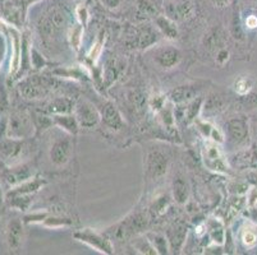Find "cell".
Returning a JSON list of instances; mask_svg holds the SVG:
<instances>
[{"label": "cell", "instance_id": "cell-1", "mask_svg": "<svg viewBox=\"0 0 257 255\" xmlns=\"http://www.w3.org/2000/svg\"><path fill=\"white\" fill-rule=\"evenodd\" d=\"M170 168V156L160 147H149L144 158V174L147 182L160 181Z\"/></svg>", "mask_w": 257, "mask_h": 255}, {"label": "cell", "instance_id": "cell-2", "mask_svg": "<svg viewBox=\"0 0 257 255\" xmlns=\"http://www.w3.org/2000/svg\"><path fill=\"white\" fill-rule=\"evenodd\" d=\"M149 53H150V58L154 64L163 70L174 69L183 59L181 49L170 44L156 45L155 48H151Z\"/></svg>", "mask_w": 257, "mask_h": 255}, {"label": "cell", "instance_id": "cell-3", "mask_svg": "<svg viewBox=\"0 0 257 255\" xmlns=\"http://www.w3.org/2000/svg\"><path fill=\"white\" fill-rule=\"evenodd\" d=\"M74 240L87 245L91 249L96 250L101 254L110 255L114 252V246L111 238L104 232H99L92 228H82L73 233Z\"/></svg>", "mask_w": 257, "mask_h": 255}, {"label": "cell", "instance_id": "cell-4", "mask_svg": "<svg viewBox=\"0 0 257 255\" xmlns=\"http://www.w3.org/2000/svg\"><path fill=\"white\" fill-rule=\"evenodd\" d=\"M73 114L81 129L93 130L96 129L97 125L101 123L99 109L87 100H78L74 104Z\"/></svg>", "mask_w": 257, "mask_h": 255}, {"label": "cell", "instance_id": "cell-5", "mask_svg": "<svg viewBox=\"0 0 257 255\" xmlns=\"http://www.w3.org/2000/svg\"><path fill=\"white\" fill-rule=\"evenodd\" d=\"M35 125L31 116L25 111H16L11 114L7 128V135L18 139H26L34 134Z\"/></svg>", "mask_w": 257, "mask_h": 255}, {"label": "cell", "instance_id": "cell-6", "mask_svg": "<svg viewBox=\"0 0 257 255\" xmlns=\"http://www.w3.org/2000/svg\"><path fill=\"white\" fill-rule=\"evenodd\" d=\"M73 140L71 134L60 135L54 140L49 149V158L50 162L57 167H63L71 161L73 154Z\"/></svg>", "mask_w": 257, "mask_h": 255}, {"label": "cell", "instance_id": "cell-7", "mask_svg": "<svg viewBox=\"0 0 257 255\" xmlns=\"http://www.w3.org/2000/svg\"><path fill=\"white\" fill-rule=\"evenodd\" d=\"M207 82L205 81H196L191 83L182 84L178 87L173 88L168 93V98L175 105H183L187 102L192 101L195 98L200 97L205 90H206Z\"/></svg>", "mask_w": 257, "mask_h": 255}, {"label": "cell", "instance_id": "cell-8", "mask_svg": "<svg viewBox=\"0 0 257 255\" xmlns=\"http://www.w3.org/2000/svg\"><path fill=\"white\" fill-rule=\"evenodd\" d=\"M18 91L26 100H41L49 93V83L43 77L31 76L20 82Z\"/></svg>", "mask_w": 257, "mask_h": 255}, {"label": "cell", "instance_id": "cell-9", "mask_svg": "<svg viewBox=\"0 0 257 255\" xmlns=\"http://www.w3.org/2000/svg\"><path fill=\"white\" fill-rule=\"evenodd\" d=\"M225 132L229 143L233 146H244L249 138L248 120L244 116L229 119L225 124Z\"/></svg>", "mask_w": 257, "mask_h": 255}, {"label": "cell", "instance_id": "cell-10", "mask_svg": "<svg viewBox=\"0 0 257 255\" xmlns=\"http://www.w3.org/2000/svg\"><path fill=\"white\" fill-rule=\"evenodd\" d=\"M26 143L25 139L12 138L7 135L0 139V158L9 165H16L20 162L21 157L25 154Z\"/></svg>", "mask_w": 257, "mask_h": 255}, {"label": "cell", "instance_id": "cell-11", "mask_svg": "<svg viewBox=\"0 0 257 255\" xmlns=\"http://www.w3.org/2000/svg\"><path fill=\"white\" fill-rule=\"evenodd\" d=\"M26 240L25 222L21 218H11L6 227V241L11 252H21Z\"/></svg>", "mask_w": 257, "mask_h": 255}, {"label": "cell", "instance_id": "cell-12", "mask_svg": "<svg viewBox=\"0 0 257 255\" xmlns=\"http://www.w3.org/2000/svg\"><path fill=\"white\" fill-rule=\"evenodd\" d=\"M202 160H204L205 166L212 171L226 172L228 170L221 148L219 147V143L214 140H209L205 143L204 149H202Z\"/></svg>", "mask_w": 257, "mask_h": 255}, {"label": "cell", "instance_id": "cell-13", "mask_svg": "<svg viewBox=\"0 0 257 255\" xmlns=\"http://www.w3.org/2000/svg\"><path fill=\"white\" fill-rule=\"evenodd\" d=\"M165 16L175 22H183L195 14V3L192 0H165Z\"/></svg>", "mask_w": 257, "mask_h": 255}, {"label": "cell", "instance_id": "cell-14", "mask_svg": "<svg viewBox=\"0 0 257 255\" xmlns=\"http://www.w3.org/2000/svg\"><path fill=\"white\" fill-rule=\"evenodd\" d=\"M97 109H99L100 116H101V123L106 126L107 129L113 130V132H119L124 128V119L113 102H100L97 105Z\"/></svg>", "mask_w": 257, "mask_h": 255}, {"label": "cell", "instance_id": "cell-15", "mask_svg": "<svg viewBox=\"0 0 257 255\" xmlns=\"http://www.w3.org/2000/svg\"><path fill=\"white\" fill-rule=\"evenodd\" d=\"M201 45L209 55L214 58V55L226 46V32L221 26H214L205 34Z\"/></svg>", "mask_w": 257, "mask_h": 255}, {"label": "cell", "instance_id": "cell-16", "mask_svg": "<svg viewBox=\"0 0 257 255\" xmlns=\"http://www.w3.org/2000/svg\"><path fill=\"white\" fill-rule=\"evenodd\" d=\"M2 176H3V180L6 181L7 185L11 186L12 189L15 188V186L20 185V184H22V182L27 181V180L32 179L34 171H32L29 165L20 163L18 166L13 165L12 167L7 168Z\"/></svg>", "mask_w": 257, "mask_h": 255}, {"label": "cell", "instance_id": "cell-17", "mask_svg": "<svg viewBox=\"0 0 257 255\" xmlns=\"http://www.w3.org/2000/svg\"><path fill=\"white\" fill-rule=\"evenodd\" d=\"M187 232H188V227L186 223H182V222H177L172 227H169L167 237L169 241V247L173 252H178L179 250H182L184 242H186Z\"/></svg>", "mask_w": 257, "mask_h": 255}, {"label": "cell", "instance_id": "cell-18", "mask_svg": "<svg viewBox=\"0 0 257 255\" xmlns=\"http://www.w3.org/2000/svg\"><path fill=\"white\" fill-rule=\"evenodd\" d=\"M155 25L163 36L168 40H177L179 37V28L175 21L169 18L168 16L158 14L155 17Z\"/></svg>", "mask_w": 257, "mask_h": 255}, {"label": "cell", "instance_id": "cell-19", "mask_svg": "<svg viewBox=\"0 0 257 255\" xmlns=\"http://www.w3.org/2000/svg\"><path fill=\"white\" fill-rule=\"evenodd\" d=\"M51 121L54 125H57L62 130H64L67 134L76 135L79 132V124L77 121L74 114H57V115L51 116Z\"/></svg>", "mask_w": 257, "mask_h": 255}, {"label": "cell", "instance_id": "cell-20", "mask_svg": "<svg viewBox=\"0 0 257 255\" xmlns=\"http://www.w3.org/2000/svg\"><path fill=\"white\" fill-rule=\"evenodd\" d=\"M172 194L173 199L175 203L183 205L186 204L189 198V185L187 180L183 176H175L172 184Z\"/></svg>", "mask_w": 257, "mask_h": 255}, {"label": "cell", "instance_id": "cell-21", "mask_svg": "<svg viewBox=\"0 0 257 255\" xmlns=\"http://www.w3.org/2000/svg\"><path fill=\"white\" fill-rule=\"evenodd\" d=\"M206 231L212 241L216 245H223L225 242V228H224L223 222L218 218H210L206 224Z\"/></svg>", "mask_w": 257, "mask_h": 255}, {"label": "cell", "instance_id": "cell-22", "mask_svg": "<svg viewBox=\"0 0 257 255\" xmlns=\"http://www.w3.org/2000/svg\"><path fill=\"white\" fill-rule=\"evenodd\" d=\"M12 36V54L11 58V74H16L20 70L21 67V55H22V50H21V39L20 34L16 30L11 32Z\"/></svg>", "mask_w": 257, "mask_h": 255}, {"label": "cell", "instance_id": "cell-23", "mask_svg": "<svg viewBox=\"0 0 257 255\" xmlns=\"http://www.w3.org/2000/svg\"><path fill=\"white\" fill-rule=\"evenodd\" d=\"M125 65L119 59H110L106 62L105 65V81L107 84H111L120 77V74L124 72Z\"/></svg>", "mask_w": 257, "mask_h": 255}, {"label": "cell", "instance_id": "cell-24", "mask_svg": "<svg viewBox=\"0 0 257 255\" xmlns=\"http://www.w3.org/2000/svg\"><path fill=\"white\" fill-rule=\"evenodd\" d=\"M131 241H132V247L136 250L139 254H146V255L158 254L155 247L153 246L151 241L146 236V233H145V235H141V233H140V235L135 236Z\"/></svg>", "mask_w": 257, "mask_h": 255}, {"label": "cell", "instance_id": "cell-25", "mask_svg": "<svg viewBox=\"0 0 257 255\" xmlns=\"http://www.w3.org/2000/svg\"><path fill=\"white\" fill-rule=\"evenodd\" d=\"M146 236L149 237V240L151 241L153 246L155 247L156 252L158 254H169L170 247H169V241H168V237L165 233L160 232H147Z\"/></svg>", "mask_w": 257, "mask_h": 255}, {"label": "cell", "instance_id": "cell-26", "mask_svg": "<svg viewBox=\"0 0 257 255\" xmlns=\"http://www.w3.org/2000/svg\"><path fill=\"white\" fill-rule=\"evenodd\" d=\"M232 90L234 91L235 95L239 97H244V96L249 95L253 91V81L247 76H240L234 79L232 84Z\"/></svg>", "mask_w": 257, "mask_h": 255}, {"label": "cell", "instance_id": "cell-27", "mask_svg": "<svg viewBox=\"0 0 257 255\" xmlns=\"http://www.w3.org/2000/svg\"><path fill=\"white\" fill-rule=\"evenodd\" d=\"M240 241L246 247H253L257 244V224L246 223L240 231Z\"/></svg>", "mask_w": 257, "mask_h": 255}, {"label": "cell", "instance_id": "cell-28", "mask_svg": "<svg viewBox=\"0 0 257 255\" xmlns=\"http://www.w3.org/2000/svg\"><path fill=\"white\" fill-rule=\"evenodd\" d=\"M137 41H139V46L141 49L153 48L158 41V34L151 27H144L139 32Z\"/></svg>", "mask_w": 257, "mask_h": 255}, {"label": "cell", "instance_id": "cell-29", "mask_svg": "<svg viewBox=\"0 0 257 255\" xmlns=\"http://www.w3.org/2000/svg\"><path fill=\"white\" fill-rule=\"evenodd\" d=\"M73 107L74 104L71 100L64 97H58L50 104L49 111H50L53 115H57V114H69V112L73 110Z\"/></svg>", "mask_w": 257, "mask_h": 255}, {"label": "cell", "instance_id": "cell-30", "mask_svg": "<svg viewBox=\"0 0 257 255\" xmlns=\"http://www.w3.org/2000/svg\"><path fill=\"white\" fill-rule=\"evenodd\" d=\"M224 106V100L220 95H215L211 93L209 95V97H206V100H204V105H202V109L206 114H216L218 111H220Z\"/></svg>", "mask_w": 257, "mask_h": 255}, {"label": "cell", "instance_id": "cell-31", "mask_svg": "<svg viewBox=\"0 0 257 255\" xmlns=\"http://www.w3.org/2000/svg\"><path fill=\"white\" fill-rule=\"evenodd\" d=\"M170 202L169 198L167 195H161L159 198H156L153 202V204L150 205V214L154 217V218H158V217H161L165 213L169 208Z\"/></svg>", "mask_w": 257, "mask_h": 255}, {"label": "cell", "instance_id": "cell-32", "mask_svg": "<svg viewBox=\"0 0 257 255\" xmlns=\"http://www.w3.org/2000/svg\"><path fill=\"white\" fill-rule=\"evenodd\" d=\"M43 226L48 228H53V230H58V228H67L71 227L73 222L69 218H65V217H51L48 216L43 221Z\"/></svg>", "mask_w": 257, "mask_h": 255}, {"label": "cell", "instance_id": "cell-33", "mask_svg": "<svg viewBox=\"0 0 257 255\" xmlns=\"http://www.w3.org/2000/svg\"><path fill=\"white\" fill-rule=\"evenodd\" d=\"M74 13H76V18L79 25H82L83 27H86L88 23V20H90V13H88V9L86 7V4H79V6H77Z\"/></svg>", "mask_w": 257, "mask_h": 255}, {"label": "cell", "instance_id": "cell-34", "mask_svg": "<svg viewBox=\"0 0 257 255\" xmlns=\"http://www.w3.org/2000/svg\"><path fill=\"white\" fill-rule=\"evenodd\" d=\"M230 56H232V54H230L229 48H226V46L225 48H221L220 50L214 55L215 64L219 65V67H224V65L228 64V62L230 60Z\"/></svg>", "mask_w": 257, "mask_h": 255}, {"label": "cell", "instance_id": "cell-35", "mask_svg": "<svg viewBox=\"0 0 257 255\" xmlns=\"http://www.w3.org/2000/svg\"><path fill=\"white\" fill-rule=\"evenodd\" d=\"M82 35H83V26L82 25H79L78 23V25H76L73 28H72L71 42L76 50H78L79 46H81V42H82Z\"/></svg>", "mask_w": 257, "mask_h": 255}, {"label": "cell", "instance_id": "cell-36", "mask_svg": "<svg viewBox=\"0 0 257 255\" xmlns=\"http://www.w3.org/2000/svg\"><path fill=\"white\" fill-rule=\"evenodd\" d=\"M165 100H167V98H165L164 96L155 95L149 100V106H150V109L153 110L154 112L159 114V112L165 107Z\"/></svg>", "mask_w": 257, "mask_h": 255}, {"label": "cell", "instance_id": "cell-37", "mask_svg": "<svg viewBox=\"0 0 257 255\" xmlns=\"http://www.w3.org/2000/svg\"><path fill=\"white\" fill-rule=\"evenodd\" d=\"M137 8L141 13L146 14V16H151V14L156 13V8L153 3H151V0H139L137 2Z\"/></svg>", "mask_w": 257, "mask_h": 255}, {"label": "cell", "instance_id": "cell-38", "mask_svg": "<svg viewBox=\"0 0 257 255\" xmlns=\"http://www.w3.org/2000/svg\"><path fill=\"white\" fill-rule=\"evenodd\" d=\"M99 2L104 8L109 9V11H116L123 4V0H99Z\"/></svg>", "mask_w": 257, "mask_h": 255}, {"label": "cell", "instance_id": "cell-39", "mask_svg": "<svg viewBox=\"0 0 257 255\" xmlns=\"http://www.w3.org/2000/svg\"><path fill=\"white\" fill-rule=\"evenodd\" d=\"M244 27L248 28V30H256L257 28V14L256 13H252L248 14L244 20Z\"/></svg>", "mask_w": 257, "mask_h": 255}, {"label": "cell", "instance_id": "cell-40", "mask_svg": "<svg viewBox=\"0 0 257 255\" xmlns=\"http://www.w3.org/2000/svg\"><path fill=\"white\" fill-rule=\"evenodd\" d=\"M210 3L215 7V8L218 9H223L226 8V7H232V0H209Z\"/></svg>", "mask_w": 257, "mask_h": 255}, {"label": "cell", "instance_id": "cell-41", "mask_svg": "<svg viewBox=\"0 0 257 255\" xmlns=\"http://www.w3.org/2000/svg\"><path fill=\"white\" fill-rule=\"evenodd\" d=\"M248 177H249V179H248L249 182H251V184H253V185L257 188V171L249 172Z\"/></svg>", "mask_w": 257, "mask_h": 255}, {"label": "cell", "instance_id": "cell-42", "mask_svg": "<svg viewBox=\"0 0 257 255\" xmlns=\"http://www.w3.org/2000/svg\"><path fill=\"white\" fill-rule=\"evenodd\" d=\"M246 3L247 6L252 7V8L257 7V0H240L239 2V4H246ZM239 4H238V6H239Z\"/></svg>", "mask_w": 257, "mask_h": 255}, {"label": "cell", "instance_id": "cell-43", "mask_svg": "<svg viewBox=\"0 0 257 255\" xmlns=\"http://www.w3.org/2000/svg\"><path fill=\"white\" fill-rule=\"evenodd\" d=\"M239 2H240V0H232V7H233V9L237 8L238 4H239Z\"/></svg>", "mask_w": 257, "mask_h": 255}, {"label": "cell", "instance_id": "cell-44", "mask_svg": "<svg viewBox=\"0 0 257 255\" xmlns=\"http://www.w3.org/2000/svg\"><path fill=\"white\" fill-rule=\"evenodd\" d=\"M3 202V191H2V186H0V204Z\"/></svg>", "mask_w": 257, "mask_h": 255}, {"label": "cell", "instance_id": "cell-45", "mask_svg": "<svg viewBox=\"0 0 257 255\" xmlns=\"http://www.w3.org/2000/svg\"><path fill=\"white\" fill-rule=\"evenodd\" d=\"M79 2H81V3H82V4H87L88 2H90V0H79Z\"/></svg>", "mask_w": 257, "mask_h": 255}]
</instances>
